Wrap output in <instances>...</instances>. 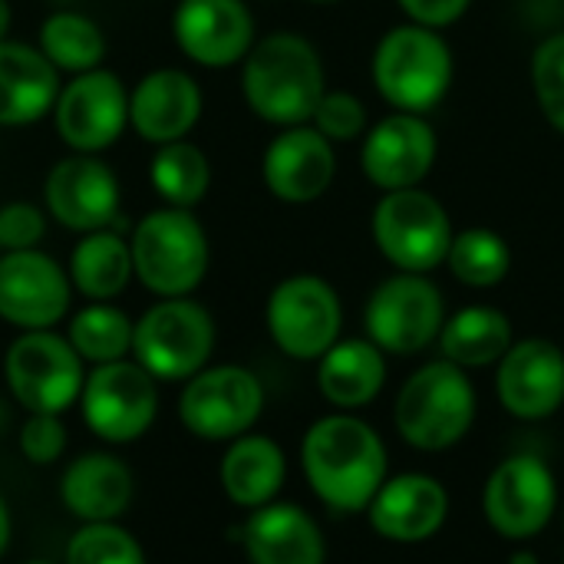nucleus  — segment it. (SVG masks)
I'll use <instances>...</instances> for the list:
<instances>
[{"label":"nucleus","mask_w":564,"mask_h":564,"mask_svg":"<svg viewBox=\"0 0 564 564\" xmlns=\"http://www.w3.org/2000/svg\"><path fill=\"white\" fill-rule=\"evenodd\" d=\"M43 208L50 221L73 235L116 228L122 212L119 175L102 155L69 152L43 178Z\"/></svg>","instance_id":"15"},{"label":"nucleus","mask_w":564,"mask_h":564,"mask_svg":"<svg viewBox=\"0 0 564 564\" xmlns=\"http://www.w3.org/2000/svg\"><path fill=\"white\" fill-rule=\"evenodd\" d=\"M218 340L215 317L195 297H155L135 317L132 360L159 383H185L212 364Z\"/></svg>","instance_id":"6"},{"label":"nucleus","mask_w":564,"mask_h":564,"mask_svg":"<svg viewBox=\"0 0 564 564\" xmlns=\"http://www.w3.org/2000/svg\"><path fill=\"white\" fill-rule=\"evenodd\" d=\"M558 479L552 466L532 453L506 456L482 486V516L506 542L542 535L558 516Z\"/></svg>","instance_id":"13"},{"label":"nucleus","mask_w":564,"mask_h":564,"mask_svg":"<svg viewBox=\"0 0 564 564\" xmlns=\"http://www.w3.org/2000/svg\"><path fill=\"white\" fill-rule=\"evenodd\" d=\"M436 344L443 360L463 370H482L496 367L509 354V347L516 344V330L506 311L492 304H469L446 317Z\"/></svg>","instance_id":"29"},{"label":"nucleus","mask_w":564,"mask_h":564,"mask_svg":"<svg viewBox=\"0 0 564 564\" xmlns=\"http://www.w3.org/2000/svg\"><path fill=\"white\" fill-rule=\"evenodd\" d=\"M53 129L69 152L102 155L129 129V86L106 66L63 79Z\"/></svg>","instance_id":"14"},{"label":"nucleus","mask_w":564,"mask_h":564,"mask_svg":"<svg viewBox=\"0 0 564 564\" xmlns=\"http://www.w3.org/2000/svg\"><path fill=\"white\" fill-rule=\"evenodd\" d=\"M324 93V59L317 46L301 33L278 30L258 36L241 63L245 106L268 126L288 129L311 122Z\"/></svg>","instance_id":"2"},{"label":"nucleus","mask_w":564,"mask_h":564,"mask_svg":"<svg viewBox=\"0 0 564 564\" xmlns=\"http://www.w3.org/2000/svg\"><path fill=\"white\" fill-rule=\"evenodd\" d=\"M23 564H53V562H46V558H30V562H23Z\"/></svg>","instance_id":"44"},{"label":"nucleus","mask_w":564,"mask_h":564,"mask_svg":"<svg viewBox=\"0 0 564 564\" xmlns=\"http://www.w3.org/2000/svg\"><path fill=\"white\" fill-rule=\"evenodd\" d=\"M135 321L112 301H86L66 317V340L86 367H102L132 357Z\"/></svg>","instance_id":"31"},{"label":"nucleus","mask_w":564,"mask_h":564,"mask_svg":"<svg viewBox=\"0 0 564 564\" xmlns=\"http://www.w3.org/2000/svg\"><path fill=\"white\" fill-rule=\"evenodd\" d=\"M387 387V354L370 337H340L317 360V390L340 410L357 413L370 406Z\"/></svg>","instance_id":"27"},{"label":"nucleus","mask_w":564,"mask_h":564,"mask_svg":"<svg viewBox=\"0 0 564 564\" xmlns=\"http://www.w3.org/2000/svg\"><path fill=\"white\" fill-rule=\"evenodd\" d=\"M63 564H149V558L139 539L119 522H86L69 535Z\"/></svg>","instance_id":"34"},{"label":"nucleus","mask_w":564,"mask_h":564,"mask_svg":"<svg viewBox=\"0 0 564 564\" xmlns=\"http://www.w3.org/2000/svg\"><path fill=\"white\" fill-rule=\"evenodd\" d=\"M479 393L469 370L449 360H430L406 377L393 403L397 436L420 453H446L476 426Z\"/></svg>","instance_id":"3"},{"label":"nucleus","mask_w":564,"mask_h":564,"mask_svg":"<svg viewBox=\"0 0 564 564\" xmlns=\"http://www.w3.org/2000/svg\"><path fill=\"white\" fill-rule=\"evenodd\" d=\"M20 453L33 466H53L66 449V430L63 420L53 413H26L20 430Z\"/></svg>","instance_id":"38"},{"label":"nucleus","mask_w":564,"mask_h":564,"mask_svg":"<svg viewBox=\"0 0 564 564\" xmlns=\"http://www.w3.org/2000/svg\"><path fill=\"white\" fill-rule=\"evenodd\" d=\"M301 469L317 502L337 516L367 512L390 479L383 436L357 413H327L301 440Z\"/></svg>","instance_id":"1"},{"label":"nucleus","mask_w":564,"mask_h":564,"mask_svg":"<svg viewBox=\"0 0 564 564\" xmlns=\"http://www.w3.org/2000/svg\"><path fill=\"white\" fill-rule=\"evenodd\" d=\"M337 175V152L311 122L281 129L261 155V182L284 205H311L324 198Z\"/></svg>","instance_id":"20"},{"label":"nucleus","mask_w":564,"mask_h":564,"mask_svg":"<svg viewBox=\"0 0 564 564\" xmlns=\"http://www.w3.org/2000/svg\"><path fill=\"white\" fill-rule=\"evenodd\" d=\"M10 532H13V525H10V509H7V502H3V496H0V558L7 555Z\"/></svg>","instance_id":"40"},{"label":"nucleus","mask_w":564,"mask_h":564,"mask_svg":"<svg viewBox=\"0 0 564 564\" xmlns=\"http://www.w3.org/2000/svg\"><path fill=\"white\" fill-rule=\"evenodd\" d=\"M10 23H13V7H10V0H0V40H7Z\"/></svg>","instance_id":"41"},{"label":"nucleus","mask_w":564,"mask_h":564,"mask_svg":"<svg viewBox=\"0 0 564 564\" xmlns=\"http://www.w3.org/2000/svg\"><path fill=\"white\" fill-rule=\"evenodd\" d=\"M3 380L26 413L63 416L79 403L86 364L56 330H20L3 354Z\"/></svg>","instance_id":"8"},{"label":"nucleus","mask_w":564,"mask_h":564,"mask_svg":"<svg viewBox=\"0 0 564 564\" xmlns=\"http://www.w3.org/2000/svg\"><path fill=\"white\" fill-rule=\"evenodd\" d=\"M509 564H539V555H532V552H512Z\"/></svg>","instance_id":"42"},{"label":"nucleus","mask_w":564,"mask_h":564,"mask_svg":"<svg viewBox=\"0 0 564 564\" xmlns=\"http://www.w3.org/2000/svg\"><path fill=\"white\" fill-rule=\"evenodd\" d=\"M307 3H317V7H327V3H340V0H307Z\"/></svg>","instance_id":"43"},{"label":"nucleus","mask_w":564,"mask_h":564,"mask_svg":"<svg viewBox=\"0 0 564 564\" xmlns=\"http://www.w3.org/2000/svg\"><path fill=\"white\" fill-rule=\"evenodd\" d=\"M172 40L185 59L205 69L241 66L258 40L254 13L245 0H178Z\"/></svg>","instance_id":"18"},{"label":"nucleus","mask_w":564,"mask_h":564,"mask_svg":"<svg viewBox=\"0 0 564 564\" xmlns=\"http://www.w3.org/2000/svg\"><path fill=\"white\" fill-rule=\"evenodd\" d=\"M264 413V383L241 364H208L178 393L182 426L205 443H231Z\"/></svg>","instance_id":"11"},{"label":"nucleus","mask_w":564,"mask_h":564,"mask_svg":"<svg viewBox=\"0 0 564 564\" xmlns=\"http://www.w3.org/2000/svg\"><path fill=\"white\" fill-rule=\"evenodd\" d=\"M264 327L284 357L317 364L340 340V294L321 274H291L271 288L264 304Z\"/></svg>","instance_id":"9"},{"label":"nucleus","mask_w":564,"mask_h":564,"mask_svg":"<svg viewBox=\"0 0 564 564\" xmlns=\"http://www.w3.org/2000/svg\"><path fill=\"white\" fill-rule=\"evenodd\" d=\"M225 456L218 466L221 492L231 506L254 512L261 506L278 502L284 482H288V456L284 449L261 433H245L231 443H225Z\"/></svg>","instance_id":"26"},{"label":"nucleus","mask_w":564,"mask_h":564,"mask_svg":"<svg viewBox=\"0 0 564 564\" xmlns=\"http://www.w3.org/2000/svg\"><path fill=\"white\" fill-rule=\"evenodd\" d=\"M40 53L59 69V76H79L106 63V33L102 26L79 10H53L43 17L36 33Z\"/></svg>","instance_id":"30"},{"label":"nucleus","mask_w":564,"mask_h":564,"mask_svg":"<svg viewBox=\"0 0 564 564\" xmlns=\"http://www.w3.org/2000/svg\"><path fill=\"white\" fill-rule=\"evenodd\" d=\"M446 268L459 284L486 291V288H496V284H502L509 278L512 248L499 231H492L486 225L463 228V231L453 235Z\"/></svg>","instance_id":"33"},{"label":"nucleus","mask_w":564,"mask_h":564,"mask_svg":"<svg viewBox=\"0 0 564 564\" xmlns=\"http://www.w3.org/2000/svg\"><path fill=\"white\" fill-rule=\"evenodd\" d=\"M370 235L377 251L397 271L433 274L440 264H446L456 228L446 205L433 192L416 185L380 192V202L370 215Z\"/></svg>","instance_id":"7"},{"label":"nucleus","mask_w":564,"mask_h":564,"mask_svg":"<svg viewBox=\"0 0 564 564\" xmlns=\"http://www.w3.org/2000/svg\"><path fill=\"white\" fill-rule=\"evenodd\" d=\"M443 291L430 274L397 271L373 288L364 307L367 337L393 357H413L430 350L446 324Z\"/></svg>","instance_id":"10"},{"label":"nucleus","mask_w":564,"mask_h":564,"mask_svg":"<svg viewBox=\"0 0 564 564\" xmlns=\"http://www.w3.org/2000/svg\"><path fill=\"white\" fill-rule=\"evenodd\" d=\"M135 281L155 297H192L212 268V241L188 208L159 205L129 231Z\"/></svg>","instance_id":"5"},{"label":"nucleus","mask_w":564,"mask_h":564,"mask_svg":"<svg viewBox=\"0 0 564 564\" xmlns=\"http://www.w3.org/2000/svg\"><path fill=\"white\" fill-rule=\"evenodd\" d=\"M205 93L188 69L159 66L129 89V129L149 145H169L192 135L202 122Z\"/></svg>","instance_id":"21"},{"label":"nucleus","mask_w":564,"mask_h":564,"mask_svg":"<svg viewBox=\"0 0 564 564\" xmlns=\"http://www.w3.org/2000/svg\"><path fill=\"white\" fill-rule=\"evenodd\" d=\"M311 126L321 135H327L334 145H340V142L364 139L370 129V116H367V106L360 96H354L347 89H327L311 116Z\"/></svg>","instance_id":"36"},{"label":"nucleus","mask_w":564,"mask_h":564,"mask_svg":"<svg viewBox=\"0 0 564 564\" xmlns=\"http://www.w3.org/2000/svg\"><path fill=\"white\" fill-rule=\"evenodd\" d=\"M456 59L446 36L433 26H390L370 56V79L380 99L397 112L430 116L453 89Z\"/></svg>","instance_id":"4"},{"label":"nucleus","mask_w":564,"mask_h":564,"mask_svg":"<svg viewBox=\"0 0 564 564\" xmlns=\"http://www.w3.org/2000/svg\"><path fill=\"white\" fill-rule=\"evenodd\" d=\"M532 89L545 122L564 135V30L549 33L532 53Z\"/></svg>","instance_id":"35"},{"label":"nucleus","mask_w":564,"mask_h":564,"mask_svg":"<svg viewBox=\"0 0 564 564\" xmlns=\"http://www.w3.org/2000/svg\"><path fill=\"white\" fill-rule=\"evenodd\" d=\"M397 7L406 13L410 23L443 30V26H453L456 20H463L466 10L473 7V0H397Z\"/></svg>","instance_id":"39"},{"label":"nucleus","mask_w":564,"mask_h":564,"mask_svg":"<svg viewBox=\"0 0 564 564\" xmlns=\"http://www.w3.org/2000/svg\"><path fill=\"white\" fill-rule=\"evenodd\" d=\"M66 271L73 291L83 301H116L135 281L129 238L119 228L79 235L69 251Z\"/></svg>","instance_id":"28"},{"label":"nucleus","mask_w":564,"mask_h":564,"mask_svg":"<svg viewBox=\"0 0 564 564\" xmlns=\"http://www.w3.org/2000/svg\"><path fill=\"white\" fill-rule=\"evenodd\" d=\"M73 281L43 248L0 251V321L17 330H53L73 314Z\"/></svg>","instance_id":"16"},{"label":"nucleus","mask_w":564,"mask_h":564,"mask_svg":"<svg viewBox=\"0 0 564 564\" xmlns=\"http://www.w3.org/2000/svg\"><path fill=\"white\" fill-rule=\"evenodd\" d=\"M63 76L36 43L0 40V126L23 129L53 116Z\"/></svg>","instance_id":"23"},{"label":"nucleus","mask_w":564,"mask_h":564,"mask_svg":"<svg viewBox=\"0 0 564 564\" xmlns=\"http://www.w3.org/2000/svg\"><path fill=\"white\" fill-rule=\"evenodd\" d=\"M79 413L93 436L112 446L142 440L159 420V380L132 357L89 367Z\"/></svg>","instance_id":"12"},{"label":"nucleus","mask_w":564,"mask_h":564,"mask_svg":"<svg viewBox=\"0 0 564 564\" xmlns=\"http://www.w3.org/2000/svg\"><path fill=\"white\" fill-rule=\"evenodd\" d=\"M364 516L383 542L423 545L443 532L449 519V492L436 476L403 473L380 486Z\"/></svg>","instance_id":"22"},{"label":"nucleus","mask_w":564,"mask_h":564,"mask_svg":"<svg viewBox=\"0 0 564 564\" xmlns=\"http://www.w3.org/2000/svg\"><path fill=\"white\" fill-rule=\"evenodd\" d=\"M496 397L522 423L552 420L564 406V350L549 337H525L496 364Z\"/></svg>","instance_id":"19"},{"label":"nucleus","mask_w":564,"mask_h":564,"mask_svg":"<svg viewBox=\"0 0 564 564\" xmlns=\"http://www.w3.org/2000/svg\"><path fill=\"white\" fill-rule=\"evenodd\" d=\"M50 215L43 202H3L0 205V251H30L43 245Z\"/></svg>","instance_id":"37"},{"label":"nucleus","mask_w":564,"mask_h":564,"mask_svg":"<svg viewBox=\"0 0 564 564\" xmlns=\"http://www.w3.org/2000/svg\"><path fill=\"white\" fill-rule=\"evenodd\" d=\"M132 469L112 453H83L59 479V499L79 525L119 522V516L132 506Z\"/></svg>","instance_id":"25"},{"label":"nucleus","mask_w":564,"mask_h":564,"mask_svg":"<svg viewBox=\"0 0 564 564\" xmlns=\"http://www.w3.org/2000/svg\"><path fill=\"white\" fill-rule=\"evenodd\" d=\"M149 185L162 205L195 212L212 188V162L192 139L159 145L149 162Z\"/></svg>","instance_id":"32"},{"label":"nucleus","mask_w":564,"mask_h":564,"mask_svg":"<svg viewBox=\"0 0 564 564\" xmlns=\"http://www.w3.org/2000/svg\"><path fill=\"white\" fill-rule=\"evenodd\" d=\"M241 545L248 564H327V539L317 519L281 499L248 512Z\"/></svg>","instance_id":"24"},{"label":"nucleus","mask_w":564,"mask_h":564,"mask_svg":"<svg viewBox=\"0 0 564 564\" xmlns=\"http://www.w3.org/2000/svg\"><path fill=\"white\" fill-rule=\"evenodd\" d=\"M440 155L436 129L426 116L390 112L367 129L360 139V169L380 192L416 188L426 182Z\"/></svg>","instance_id":"17"}]
</instances>
